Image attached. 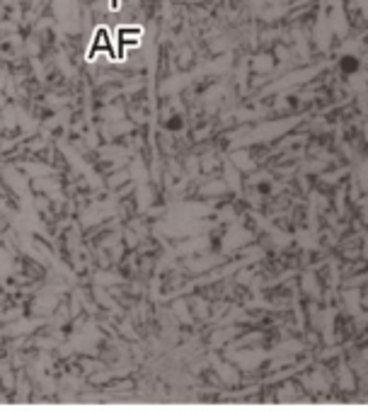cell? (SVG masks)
<instances>
[{
	"label": "cell",
	"mask_w": 368,
	"mask_h": 412,
	"mask_svg": "<svg viewBox=\"0 0 368 412\" xmlns=\"http://www.w3.org/2000/svg\"><path fill=\"white\" fill-rule=\"evenodd\" d=\"M102 49H107L109 59H114V44H112V37H109V32H107L104 27H99V29L95 32V39H92V44H90V54H87V59H95Z\"/></svg>",
	"instance_id": "6da1fadb"
},
{
	"label": "cell",
	"mask_w": 368,
	"mask_h": 412,
	"mask_svg": "<svg viewBox=\"0 0 368 412\" xmlns=\"http://www.w3.org/2000/svg\"><path fill=\"white\" fill-rule=\"evenodd\" d=\"M141 32H143L141 27H121V29H119V34H116V37H119V41H121V44H119L121 56H124V49H126L131 41L136 44V41L141 39Z\"/></svg>",
	"instance_id": "7a4b0ae2"
},
{
	"label": "cell",
	"mask_w": 368,
	"mask_h": 412,
	"mask_svg": "<svg viewBox=\"0 0 368 412\" xmlns=\"http://www.w3.org/2000/svg\"><path fill=\"white\" fill-rule=\"evenodd\" d=\"M109 7H112V10H116V7H119V0H109Z\"/></svg>",
	"instance_id": "3957f363"
}]
</instances>
